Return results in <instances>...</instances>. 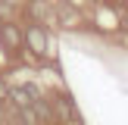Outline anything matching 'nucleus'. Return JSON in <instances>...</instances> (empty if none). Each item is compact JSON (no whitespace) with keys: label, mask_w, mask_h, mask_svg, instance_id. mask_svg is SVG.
<instances>
[{"label":"nucleus","mask_w":128,"mask_h":125,"mask_svg":"<svg viewBox=\"0 0 128 125\" xmlns=\"http://www.w3.org/2000/svg\"><path fill=\"white\" fill-rule=\"evenodd\" d=\"M22 47L28 50V53H34L38 60H44L50 50V38L47 31H44V22H28L22 28Z\"/></svg>","instance_id":"1"},{"label":"nucleus","mask_w":128,"mask_h":125,"mask_svg":"<svg viewBox=\"0 0 128 125\" xmlns=\"http://www.w3.org/2000/svg\"><path fill=\"white\" fill-rule=\"evenodd\" d=\"M0 44H3L6 53H19L22 50V28H19L16 22H10V19H3L0 22Z\"/></svg>","instance_id":"2"},{"label":"nucleus","mask_w":128,"mask_h":125,"mask_svg":"<svg viewBox=\"0 0 128 125\" xmlns=\"http://www.w3.org/2000/svg\"><path fill=\"white\" fill-rule=\"evenodd\" d=\"M50 103H53V112H56V125H62V122H78V110H75L72 97H66V94H56Z\"/></svg>","instance_id":"3"},{"label":"nucleus","mask_w":128,"mask_h":125,"mask_svg":"<svg viewBox=\"0 0 128 125\" xmlns=\"http://www.w3.org/2000/svg\"><path fill=\"white\" fill-rule=\"evenodd\" d=\"M38 94H41V91H38L34 84H19V88H10V100H12V106H16V110H19V106H31V100H34Z\"/></svg>","instance_id":"4"},{"label":"nucleus","mask_w":128,"mask_h":125,"mask_svg":"<svg viewBox=\"0 0 128 125\" xmlns=\"http://www.w3.org/2000/svg\"><path fill=\"white\" fill-rule=\"evenodd\" d=\"M31 110L38 112L41 125H56V112H53V103H50L47 97H41V94H38V97L31 100Z\"/></svg>","instance_id":"5"},{"label":"nucleus","mask_w":128,"mask_h":125,"mask_svg":"<svg viewBox=\"0 0 128 125\" xmlns=\"http://www.w3.org/2000/svg\"><path fill=\"white\" fill-rule=\"evenodd\" d=\"M28 16H31V22H41V19L47 16V6H44V0H28Z\"/></svg>","instance_id":"6"},{"label":"nucleus","mask_w":128,"mask_h":125,"mask_svg":"<svg viewBox=\"0 0 128 125\" xmlns=\"http://www.w3.org/2000/svg\"><path fill=\"white\" fill-rule=\"evenodd\" d=\"M16 116L22 119L25 125H41V119H38V112L31 110V106H19V110H16Z\"/></svg>","instance_id":"7"},{"label":"nucleus","mask_w":128,"mask_h":125,"mask_svg":"<svg viewBox=\"0 0 128 125\" xmlns=\"http://www.w3.org/2000/svg\"><path fill=\"white\" fill-rule=\"evenodd\" d=\"M60 19H62V22H78V12H75V10H60Z\"/></svg>","instance_id":"8"},{"label":"nucleus","mask_w":128,"mask_h":125,"mask_svg":"<svg viewBox=\"0 0 128 125\" xmlns=\"http://www.w3.org/2000/svg\"><path fill=\"white\" fill-rule=\"evenodd\" d=\"M6 100H10V84L0 78V103H6Z\"/></svg>","instance_id":"9"},{"label":"nucleus","mask_w":128,"mask_h":125,"mask_svg":"<svg viewBox=\"0 0 128 125\" xmlns=\"http://www.w3.org/2000/svg\"><path fill=\"white\" fill-rule=\"evenodd\" d=\"M0 125H6V116H3V103H0Z\"/></svg>","instance_id":"10"}]
</instances>
